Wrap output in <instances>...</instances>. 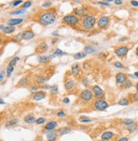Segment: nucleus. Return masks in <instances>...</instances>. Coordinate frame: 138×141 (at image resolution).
Wrapping results in <instances>:
<instances>
[{"label": "nucleus", "mask_w": 138, "mask_h": 141, "mask_svg": "<svg viewBox=\"0 0 138 141\" xmlns=\"http://www.w3.org/2000/svg\"><path fill=\"white\" fill-rule=\"evenodd\" d=\"M55 15L51 11H46L41 14V15L38 18V22L43 26H49L55 22Z\"/></svg>", "instance_id": "1"}, {"label": "nucleus", "mask_w": 138, "mask_h": 141, "mask_svg": "<svg viewBox=\"0 0 138 141\" xmlns=\"http://www.w3.org/2000/svg\"><path fill=\"white\" fill-rule=\"evenodd\" d=\"M95 24V18L92 15H88L83 19L82 21V27L85 30L93 29Z\"/></svg>", "instance_id": "2"}, {"label": "nucleus", "mask_w": 138, "mask_h": 141, "mask_svg": "<svg viewBox=\"0 0 138 141\" xmlns=\"http://www.w3.org/2000/svg\"><path fill=\"white\" fill-rule=\"evenodd\" d=\"M63 22L71 26H76L79 23V19L73 15H68L63 17Z\"/></svg>", "instance_id": "3"}, {"label": "nucleus", "mask_w": 138, "mask_h": 141, "mask_svg": "<svg viewBox=\"0 0 138 141\" xmlns=\"http://www.w3.org/2000/svg\"><path fill=\"white\" fill-rule=\"evenodd\" d=\"M94 106L95 108V109L97 110H105L108 107V103H107V101L102 100V99H97L95 102Z\"/></svg>", "instance_id": "4"}, {"label": "nucleus", "mask_w": 138, "mask_h": 141, "mask_svg": "<svg viewBox=\"0 0 138 141\" xmlns=\"http://www.w3.org/2000/svg\"><path fill=\"white\" fill-rule=\"evenodd\" d=\"M129 48L127 46H119L115 50V54L119 57H123L127 55Z\"/></svg>", "instance_id": "5"}, {"label": "nucleus", "mask_w": 138, "mask_h": 141, "mask_svg": "<svg viewBox=\"0 0 138 141\" xmlns=\"http://www.w3.org/2000/svg\"><path fill=\"white\" fill-rule=\"evenodd\" d=\"M92 97H93L92 92H91L90 90H88V89H85V90L82 91L80 93V98L85 101H90L91 98H92Z\"/></svg>", "instance_id": "6"}, {"label": "nucleus", "mask_w": 138, "mask_h": 141, "mask_svg": "<svg viewBox=\"0 0 138 141\" xmlns=\"http://www.w3.org/2000/svg\"><path fill=\"white\" fill-rule=\"evenodd\" d=\"M127 81V75L124 73H118L116 74V82L118 85H123Z\"/></svg>", "instance_id": "7"}, {"label": "nucleus", "mask_w": 138, "mask_h": 141, "mask_svg": "<svg viewBox=\"0 0 138 141\" xmlns=\"http://www.w3.org/2000/svg\"><path fill=\"white\" fill-rule=\"evenodd\" d=\"M92 90H93V92H94V94H95V96L96 98H100L103 97L104 92H103V91H102V89L99 86H94L92 88Z\"/></svg>", "instance_id": "8"}, {"label": "nucleus", "mask_w": 138, "mask_h": 141, "mask_svg": "<svg viewBox=\"0 0 138 141\" xmlns=\"http://www.w3.org/2000/svg\"><path fill=\"white\" fill-rule=\"evenodd\" d=\"M109 21L108 16H102L99 20H98V27L100 28H104L107 25Z\"/></svg>", "instance_id": "9"}, {"label": "nucleus", "mask_w": 138, "mask_h": 141, "mask_svg": "<svg viewBox=\"0 0 138 141\" xmlns=\"http://www.w3.org/2000/svg\"><path fill=\"white\" fill-rule=\"evenodd\" d=\"M35 36L34 33L31 30H26L22 34V39H31Z\"/></svg>", "instance_id": "10"}, {"label": "nucleus", "mask_w": 138, "mask_h": 141, "mask_svg": "<svg viewBox=\"0 0 138 141\" xmlns=\"http://www.w3.org/2000/svg\"><path fill=\"white\" fill-rule=\"evenodd\" d=\"M22 22H23V19H21V18H14V19H10V20H8V22H7V24H8V26L13 27V26L21 24V23H22Z\"/></svg>", "instance_id": "11"}, {"label": "nucleus", "mask_w": 138, "mask_h": 141, "mask_svg": "<svg viewBox=\"0 0 138 141\" xmlns=\"http://www.w3.org/2000/svg\"><path fill=\"white\" fill-rule=\"evenodd\" d=\"M74 13H75L77 15L85 16V17H86L88 11L85 8H76L75 9H74Z\"/></svg>", "instance_id": "12"}, {"label": "nucleus", "mask_w": 138, "mask_h": 141, "mask_svg": "<svg viewBox=\"0 0 138 141\" xmlns=\"http://www.w3.org/2000/svg\"><path fill=\"white\" fill-rule=\"evenodd\" d=\"M46 96V93L44 92V91H37L33 94V99L36 101H40L42 99H44Z\"/></svg>", "instance_id": "13"}, {"label": "nucleus", "mask_w": 138, "mask_h": 141, "mask_svg": "<svg viewBox=\"0 0 138 141\" xmlns=\"http://www.w3.org/2000/svg\"><path fill=\"white\" fill-rule=\"evenodd\" d=\"M56 127H57V122L56 121H50L49 123L46 124L45 128H44V130L50 132V131L54 130V129L56 128Z\"/></svg>", "instance_id": "14"}, {"label": "nucleus", "mask_w": 138, "mask_h": 141, "mask_svg": "<svg viewBox=\"0 0 138 141\" xmlns=\"http://www.w3.org/2000/svg\"><path fill=\"white\" fill-rule=\"evenodd\" d=\"M113 137V133H112V132H105V133H103L102 134V140H105V141H107L109 139H111Z\"/></svg>", "instance_id": "15"}, {"label": "nucleus", "mask_w": 138, "mask_h": 141, "mask_svg": "<svg viewBox=\"0 0 138 141\" xmlns=\"http://www.w3.org/2000/svg\"><path fill=\"white\" fill-rule=\"evenodd\" d=\"M57 137V133L55 131H50L46 134V138L49 141H55V139Z\"/></svg>", "instance_id": "16"}, {"label": "nucleus", "mask_w": 138, "mask_h": 141, "mask_svg": "<svg viewBox=\"0 0 138 141\" xmlns=\"http://www.w3.org/2000/svg\"><path fill=\"white\" fill-rule=\"evenodd\" d=\"M72 72L74 76H78V74H79V72H80V68H79V65L78 63H74V64L72 66Z\"/></svg>", "instance_id": "17"}, {"label": "nucleus", "mask_w": 138, "mask_h": 141, "mask_svg": "<svg viewBox=\"0 0 138 141\" xmlns=\"http://www.w3.org/2000/svg\"><path fill=\"white\" fill-rule=\"evenodd\" d=\"M35 81L38 84H44L46 81H48V79L46 78V77L44 76H42V75H39V76H37L36 78H35Z\"/></svg>", "instance_id": "18"}, {"label": "nucleus", "mask_w": 138, "mask_h": 141, "mask_svg": "<svg viewBox=\"0 0 138 141\" xmlns=\"http://www.w3.org/2000/svg\"><path fill=\"white\" fill-rule=\"evenodd\" d=\"M73 86H74V81H72V80H69V81H67L66 83H65V87H66L67 91L72 90V89L73 88Z\"/></svg>", "instance_id": "19"}, {"label": "nucleus", "mask_w": 138, "mask_h": 141, "mask_svg": "<svg viewBox=\"0 0 138 141\" xmlns=\"http://www.w3.org/2000/svg\"><path fill=\"white\" fill-rule=\"evenodd\" d=\"M47 49H48V45L46 44L44 42H43V43H41L38 46V52H44V51H47Z\"/></svg>", "instance_id": "20"}, {"label": "nucleus", "mask_w": 138, "mask_h": 141, "mask_svg": "<svg viewBox=\"0 0 138 141\" xmlns=\"http://www.w3.org/2000/svg\"><path fill=\"white\" fill-rule=\"evenodd\" d=\"M24 121L27 122V123L32 124V123H33V122L36 121V120H35V116H33V115H29V116H27L25 117Z\"/></svg>", "instance_id": "21"}, {"label": "nucleus", "mask_w": 138, "mask_h": 141, "mask_svg": "<svg viewBox=\"0 0 138 141\" xmlns=\"http://www.w3.org/2000/svg\"><path fill=\"white\" fill-rule=\"evenodd\" d=\"M15 30V28L14 27H10V26H8V27H4V28L3 29V32L4 34H11Z\"/></svg>", "instance_id": "22"}, {"label": "nucleus", "mask_w": 138, "mask_h": 141, "mask_svg": "<svg viewBox=\"0 0 138 141\" xmlns=\"http://www.w3.org/2000/svg\"><path fill=\"white\" fill-rule=\"evenodd\" d=\"M122 123H123V124H124V125H125V126H126V127H129V126L132 125L133 123H135V121H133L132 119H129V118H126V119H124V120H123Z\"/></svg>", "instance_id": "23"}, {"label": "nucleus", "mask_w": 138, "mask_h": 141, "mask_svg": "<svg viewBox=\"0 0 138 141\" xmlns=\"http://www.w3.org/2000/svg\"><path fill=\"white\" fill-rule=\"evenodd\" d=\"M85 56H86L85 52H78V53H76L73 57H74V59H76V60H80L82 58L85 57Z\"/></svg>", "instance_id": "24"}, {"label": "nucleus", "mask_w": 138, "mask_h": 141, "mask_svg": "<svg viewBox=\"0 0 138 141\" xmlns=\"http://www.w3.org/2000/svg\"><path fill=\"white\" fill-rule=\"evenodd\" d=\"M136 128H137V124L135 123H135H133L132 125L127 127V130L130 132V133H134V132H135Z\"/></svg>", "instance_id": "25"}, {"label": "nucleus", "mask_w": 138, "mask_h": 141, "mask_svg": "<svg viewBox=\"0 0 138 141\" xmlns=\"http://www.w3.org/2000/svg\"><path fill=\"white\" fill-rule=\"evenodd\" d=\"M64 52H63V51H62V50H60L59 48H57L56 50L55 51V52L53 53V55H51V56H50V58H54V57H55V56H59V55H64Z\"/></svg>", "instance_id": "26"}, {"label": "nucleus", "mask_w": 138, "mask_h": 141, "mask_svg": "<svg viewBox=\"0 0 138 141\" xmlns=\"http://www.w3.org/2000/svg\"><path fill=\"white\" fill-rule=\"evenodd\" d=\"M18 121H19V120L18 119H13V120H11V121H9L8 122H7V123L5 124V126L7 127V128H9V127L15 125L16 123H18Z\"/></svg>", "instance_id": "27"}, {"label": "nucleus", "mask_w": 138, "mask_h": 141, "mask_svg": "<svg viewBox=\"0 0 138 141\" xmlns=\"http://www.w3.org/2000/svg\"><path fill=\"white\" fill-rule=\"evenodd\" d=\"M49 58H50V56H38V62L41 63H44L48 62Z\"/></svg>", "instance_id": "28"}, {"label": "nucleus", "mask_w": 138, "mask_h": 141, "mask_svg": "<svg viewBox=\"0 0 138 141\" xmlns=\"http://www.w3.org/2000/svg\"><path fill=\"white\" fill-rule=\"evenodd\" d=\"M130 103V101H129L127 98H122L119 101V105H122V106H126Z\"/></svg>", "instance_id": "29"}, {"label": "nucleus", "mask_w": 138, "mask_h": 141, "mask_svg": "<svg viewBox=\"0 0 138 141\" xmlns=\"http://www.w3.org/2000/svg\"><path fill=\"white\" fill-rule=\"evenodd\" d=\"M19 60H20V58L18 57V56H15V57H14L13 59L10 61V64H9V67H12V68H14V66H15V65L16 64V62H17Z\"/></svg>", "instance_id": "30"}, {"label": "nucleus", "mask_w": 138, "mask_h": 141, "mask_svg": "<svg viewBox=\"0 0 138 141\" xmlns=\"http://www.w3.org/2000/svg\"><path fill=\"white\" fill-rule=\"evenodd\" d=\"M25 9H16V10L13 11V12L10 13V15H21V14L25 13Z\"/></svg>", "instance_id": "31"}, {"label": "nucleus", "mask_w": 138, "mask_h": 141, "mask_svg": "<svg viewBox=\"0 0 138 141\" xmlns=\"http://www.w3.org/2000/svg\"><path fill=\"white\" fill-rule=\"evenodd\" d=\"M95 51V49H93L92 47L90 46H85V52L86 54H90V53H93Z\"/></svg>", "instance_id": "32"}, {"label": "nucleus", "mask_w": 138, "mask_h": 141, "mask_svg": "<svg viewBox=\"0 0 138 141\" xmlns=\"http://www.w3.org/2000/svg\"><path fill=\"white\" fill-rule=\"evenodd\" d=\"M132 86V82L130 81H129V80H127L125 83L123 84V87H125V88H130V87H131Z\"/></svg>", "instance_id": "33"}, {"label": "nucleus", "mask_w": 138, "mask_h": 141, "mask_svg": "<svg viewBox=\"0 0 138 141\" xmlns=\"http://www.w3.org/2000/svg\"><path fill=\"white\" fill-rule=\"evenodd\" d=\"M50 91H51V92H52L53 94H56L58 92V91H59L57 85H54V86H51V87H50Z\"/></svg>", "instance_id": "34"}, {"label": "nucleus", "mask_w": 138, "mask_h": 141, "mask_svg": "<svg viewBox=\"0 0 138 141\" xmlns=\"http://www.w3.org/2000/svg\"><path fill=\"white\" fill-rule=\"evenodd\" d=\"M19 85H21V86H24V85H27V79L26 78V77H22V79L19 81Z\"/></svg>", "instance_id": "35"}, {"label": "nucleus", "mask_w": 138, "mask_h": 141, "mask_svg": "<svg viewBox=\"0 0 138 141\" xmlns=\"http://www.w3.org/2000/svg\"><path fill=\"white\" fill-rule=\"evenodd\" d=\"M80 121H81V122H84V123H88V122L92 121V120L86 118V116H81Z\"/></svg>", "instance_id": "36"}, {"label": "nucleus", "mask_w": 138, "mask_h": 141, "mask_svg": "<svg viewBox=\"0 0 138 141\" xmlns=\"http://www.w3.org/2000/svg\"><path fill=\"white\" fill-rule=\"evenodd\" d=\"M32 5V3H31V1H27V2H25L24 4H23V9H27V8H29V7H31Z\"/></svg>", "instance_id": "37"}, {"label": "nucleus", "mask_w": 138, "mask_h": 141, "mask_svg": "<svg viewBox=\"0 0 138 141\" xmlns=\"http://www.w3.org/2000/svg\"><path fill=\"white\" fill-rule=\"evenodd\" d=\"M13 70H14V68H12V67H9L8 69H7V76L10 77V75H11V74H12Z\"/></svg>", "instance_id": "38"}, {"label": "nucleus", "mask_w": 138, "mask_h": 141, "mask_svg": "<svg viewBox=\"0 0 138 141\" xmlns=\"http://www.w3.org/2000/svg\"><path fill=\"white\" fill-rule=\"evenodd\" d=\"M36 122H37V124H43L45 122V119L43 118V117H40V118L36 120Z\"/></svg>", "instance_id": "39"}, {"label": "nucleus", "mask_w": 138, "mask_h": 141, "mask_svg": "<svg viewBox=\"0 0 138 141\" xmlns=\"http://www.w3.org/2000/svg\"><path fill=\"white\" fill-rule=\"evenodd\" d=\"M70 131H71V129L70 128H66L64 129V130H61V135H64V134H67V133H70Z\"/></svg>", "instance_id": "40"}, {"label": "nucleus", "mask_w": 138, "mask_h": 141, "mask_svg": "<svg viewBox=\"0 0 138 141\" xmlns=\"http://www.w3.org/2000/svg\"><path fill=\"white\" fill-rule=\"evenodd\" d=\"M132 99L135 102H138V91L134 94H132Z\"/></svg>", "instance_id": "41"}, {"label": "nucleus", "mask_w": 138, "mask_h": 141, "mask_svg": "<svg viewBox=\"0 0 138 141\" xmlns=\"http://www.w3.org/2000/svg\"><path fill=\"white\" fill-rule=\"evenodd\" d=\"M51 4H52V3H51V2L47 1V2H45V3L43 4V6H42V7H43V8H48V7L51 6Z\"/></svg>", "instance_id": "42"}, {"label": "nucleus", "mask_w": 138, "mask_h": 141, "mask_svg": "<svg viewBox=\"0 0 138 141\" xmlns=\"http://www.w3.org/2000/svg\"><path fill=\"white\" fill-rule=\"evenodd\" d=\"M114 66H115L116 68H118V69H122L123 68V64L120 62H116L114 63Z\"/></svg>", "instance_id": "43"}, {"label": "nucleus", "mask_w": 138, "mask_h": 141, "mask_svg": "<svg viewBox=\"0 0 138 141\" xmlns=\"http://www.w3.org/2000/svg\"><path fill=\"white\" fill-rule=\"evenodd\" d=\"M57 116H59V117H64L65 116H66V114H65L64 111H62V110H60V111L57 113Z\"/></svg>", "instance_id": "44"}, {"label": "nucleus", "mask_w": 138, "mask_h": 141, "mask_svg": "<svg viewBox=\"0 0 138 141\" xmlns=\"http://www.w3.org/2000/svg\"><path fill=\"white\" fill-rule=\"evenodd\" d=\"M4 75H5V72H4V70H2V71H1V74H0V81H1L4 80Z\"/></svg>", "instance_id": "45"}, {"label": "nucleus", "mask_w": 138, "mask_h": 141, "mask_svg": "<svg viewBox=\"0 0 138 141\" xmlns=\"http://www.w3.org/2000/svg\"><path fill=\"white\" fill-rule=\"evenodd\" d=\"M83 84L85 85V86H89V85H90V84H89V82H88V80L86 78H85L83 80Z\"/></svg>", "instance_id": "46"}, {"label": "nucleus", "mask_w": 138, "mask_h": 141, "mask_svg": "<svg viewBox=\"0 0 138 141\" xmlns=\"http://www.w3.org/2000/svg\"><path fill=\"white\" fill-rule=\"evenodd\" d=\"M38 87H37V86H32V87L30 88V91H36L37 92V91H38Z\"/></svg>", "instance_id": "47"}, {"label": "nucleus", "mask_w": 138, "mask_h": 141, "mask_svg": "<svg viewBox=\"0 0 138 141\" xmlns=\"http://www.w3.org/2000/svg\"><path fill=\"white\" fill-rule=\"evenodd\" d=\"M22 4V1H15V2H14L13 3V6H17V5H19V4Z\"/></svg>", "instance_id": "48"}, {"label": "nucleus", "mask_w": 138, "mask_h": 141, "mask_svg": "<svg viewBox=\"0 0 138 141\" xmlns=\"http://www.w3.org/2000/svg\"><path fill=\"white\" fill-rule=\"evenodd\" d=\"M131 5H133L134 7H138V2L137 1H131L130 2Z\"/></svg>", "instance_id": "49"}, {"label": "nucleus", "mask_w": 138, "mask_h": 141, "mask_svg": "<svg viewBox=\"0 0 138 141\" xmlns=\"http://www.w3.org/2000/svg\"><path fill=\"white\" fill-rule=\"evenodd\" d=\"M98 4H102V5H104V6H108V5H109V4L107 3V2H99Z\"/></svg>", "instance_id": "50"}, {"label": "nucleus", "mask_w": 138, "mask_h": 141, "mask_svg": "<svg viewBox=\"0 0 138 141\" xmlns=\"http://www.w3.org/2000/svg\"><path fill=\"white\" fill-rule=\"evenodd\" d=\"M114 4H117V5H121V4H123L122 1H119V0H116V1H114Z\"/></svg>", "instance_id": "51"}, {"label": "nucleus", "mask_w": 138, "mask_h": 141, "mask_svg": "<svg viewBox=\"0 0 138 141\" xmlns=\"http://www.w3.org/2000/svg\"><path fill=\"white\" fill-rule=\"evenodd\" d=\"M69 102H70V100H69V98H67L63 99V103H68Z\"/></svg>", "instance_id": "52"}, {"label": "nucleus", "mask_w": 138, "mask_h": 141, "mask_svg": "<svg viewBox=\"0 0 138 141\" xmlns=\"http://www.w3.org/2000/svg\"><path fill=\"white\" fill-rule=\"evenodd\" d=\"M50 87H51V86H48V85H46V86H43V89H44V90H47V89H50Z\"/></svg>", "instance_id": "53"}, {"label": "nucleus", "mask_w": 138, "mask_h": 141, "mask_svg": "<svg viewBox=\"0 0 138 141\" xmlns=\"http://www.w3.org/2000/svg\"><path fill=\"white\" fill-rule=\"evenodd\" d=\"M118 141H129V140L127 138H119Z\"/></svg>", "instance_id": "54"}, {"label": "nucleus", "mask_w": 138, "mask_h": 141, "mask_svg": "<svg viewBox=\"0 0 138 141\" xmlns=\"http://www.w3.org/2000/svg\"><path fill=\"white\" fill-rule=\"evenodd\" d=\"M125 40H127V38H121L120 39H119V41L120 42H124V41H125Z\"/></svg>", "instance_id": "55"}, {"label": "nucleus", "mask_w": 138, "mask_h": 141, "mask_svg": "<svg viewBox=\"0 0 138 141\" xmlns=\"http://www.w3.org/2000/svg\"><path fill=\"white\" fill-rule=\"evenodd\" d=\"M135 55L138 56V46L136 47V49H135Z\"/></svg>", "instance_id": "56"}, {"label": "nucleus", "mask_w": 138, "mask_h": 141, "mask_svg": "<svg viewBox=\"0 0 138 141\" xmlns=\"http://www.w3.org/2000/svg\"><path fill=\"white\" fill-rule=\"evenodd\" d=\"M0 102H1L2 104H4V103H4V101L3 98H1V100H0Z\"/></svg>", "instance_id": "57"}, {"label": "nucleus", "mask_w": 138, "mask_h": 141, "mask_svg": "<svg viewBox=\"0 0 138 141\" xmlns=\"http://www.w3.org/2000/svg\"><path fill=\"white\" fill-rule=\"evenodd\" d=\"M134 75L135 77H136V78H138V72H135V74H134Z\"/></svg>", "instance_id": "58"}, {"label": "nucleus", "mask_w": 138, "mask_h": 141, "mask_svg": "<svg viewBox=\"0 0 138 141\" xmlns=\"http://www.w3.org/2000/svg\"><path fill=\"white\" fill-rule=\"evenodd\" d=\"M135 88H136V90H137V91H138V82L136 83V85H135Z\"/></svg>", "instance_id": "59"}, {"label": "nucleus", "mask_w": 138, "mask_h": 141, "mask_svg": "<svg viewBox=\"0 0 138 141\" xmlns=\"http://www.w3.org/2000/svg\"><path fill=\"white\" fill-rule=\"evenodd\" d=\"M56 34H57V32H54V33H52V34H53V35H57Z\"/></svg>", "instance_id": "60"}, {"label": "nucleus", "mask_w": 138, "mask_h": 141, "mask_svg": "<svg viewBox=\"0 0 138 141\" xmlns=\"http://www.w3.org/2000/svg\"><path fill=\"white\" fill-rule=\"evenodd\" d=\"M101 141H105V140H101Z\"/></svg>", "instance_id": "61"}]
</instances>
